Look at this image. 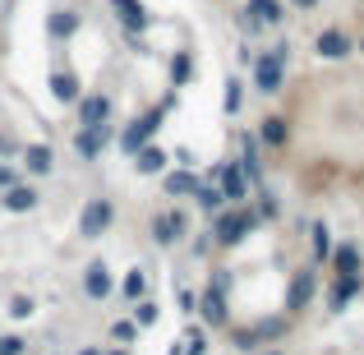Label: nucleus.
Instances as JSON below:
<instances>
[{
  "instance_id": "nucleus-1",
  "label": "nucleus",
  "mask_w": 364,
  "mask_h": 355,
  "mask_svg": "<svg viewBox=\"0 0 364 355\" xmlns=\"http://www.w3.org/2000/svg\"><path fill=\"white\" fill-rule=\"evenodd\" d=\"M286 60H291V46H272V51L254 55V88L263 97H277L286 88Z\"/></svg>"
},
{
  "instance_id": "nucleus-2",
  "label": "nucleus",
  "mask_w": 364,
  "mask_h": 355,
  "mask_svg": "<svg viewBox=\"0 0 364 355\" xmlns=\"http://www.w3.org/2000/svg\"><path fill=\"white\" fill-rule=\"evenodd\" d=\"M111 222H116V203H111L107 194L88 198L83 213H79V240H102V235L111 231Z\"/></svg>"
},
{
  "instance_id": "nucleus-3",
  "label": "nucleus",
  "mask_w": 364,
  "mask_h": 355,
  "mask_svg": "<svg viewBox=\"0 0 364 355\" xmlns=\"http://www.w3.org/2000/svg\"><path fill=\"white\" fill-rule=\"evenodd\" d=\"M286 328H291V314H282V319H263V323H254V328H240L235 332V351H258V346H272L277 337H286Z\"/></svg>"
},
{
  "instance_id": "nucleus-4",
  "label": "nucleus",
  "mask_w": 364,
  "mask_h": 355,
  "mask_svg": "<svg viewBox=\"0 0 364 355\" xmlns=\"http://www.w3.org/2000/svg\"><path fill=\"white\" fill-rule=\"evenodd\" d=\"M254 226H258V213H254V208H235V213H217V226H213V231H217V245L231 249V245H240Z\"/></svg>"
},
{
  "instance_id": "nucleus-5",
  "label": "nucleus",
  "mask_w": 364,
  "mask_h": 355,
  "mask_svg": "<svg viewBox=\"0 0 364 355\" xmlns=\"http://www.w3.org/2000/svg\"><path fill=\"white\" fill-rule=\"evenodd\" d=\"M166 107H171V97L161 102V107H152V111H148V116H143V120H134L129 129L120 134V148H124V157H134V152H139L143 143H152V134H157V120L166 116Z\"/></svg>"
},
{
  "instance_id": "nucleus-6",
  "label": "nucleus",
  "mask_w": 364,
  "mask_h": 355,
  "mask_svg": "<svg viewBox=\"0 0 364 355\" xmlns=\"http://www.w3.org/2000/svg\"><path fill=\"white\" fill-rule=\"evenodd\" d=\"M185 235H189V222H185V213H180V208H166V213L152 217V240H157L161 249L176 245V240H185Z\"/></svg>"
},
{
  "instance_id": "nucleus-7",
  "label": "nucleus",
  "mask_w": 364,
  "mask_h": 355,
  "mask_svg": "<svg viewBox=\"0 0 364 355\" xmlns=\"http://www.w3.org/2000/svg\"><path fill=\"white\" fill-rule=\"evenodd\" d=\"M194 309L203 314L208 328H226V323H231V309H226V291H217V286H208V291L198 295Z\"/></svg>"
},
{
  "instance_id": "nucleus-8",
  "label": "nucleus",
  "mask_w": 364,
  "mask_h": 355,
  "mask_svg": "<svg viewBox=\"0 0 364 355\" xmlns=\"http://www.w3.org/2000/svg\"><path fill=\"white\" fill-rule=\"evenodd\" d=\"M111 120V97L107 92H88L79 97V129H102Z\"/></svg>"
},
{
  "instance_id": "nucleus-9",
  "label": "nucleus",
  "mask_w": 364,
  "mask_h": 355,
  "mask_svg": "<svg viewBox=\"0 0 364 355\" xmlns=\"http://www.w3.org/2000/svg\"><path fill=\"white\" fill-rule=\"evenodd\" d=\"M314 51H318V60H346L355 46H350V37L341 33V28H323V33L314 37Z\"/></svg>"
},
{
  "instance_id": "nucleus-10",
  "label": "nucleus",
  "mask_w": 364,
  "mask_h": 355,
  "mask_svg": "<svg viewBox=\"0 0 364 355\" xmlns=\"http://www.w3.org/2000/svg\"><path fill=\"white\" fill-rule=\"evenodd\" d=\"M314 286H318L314 282V267H300V272L291 277V291H286V314H300L304 304L314 300Z\"/></svg>"
},
{
  "instance_id": "nucleus-11",
  "label": "nucleus",
  "mask_w": 364,
  "mask_h": 355,
  "mask_svg": "<svg viewBox=\"0 0 364 355\" xmlns=\"http://www.w3.org/2000/svg\"><path fill=\"white\" fill-rule=\"evenodd\" d=\"M83 295H88V300H107L111 295V267L107 263H88L83 267Z\"/></svg>"
},
{
  "instance_id": "nucleus-12",
  "label": "nucleus",
  "mask_w": 364,
  "mask_h": 355,
  "mask_svg": "<svg viewBox=\"0 0 364 355\" xmlns=\"http://www.w3.org/2000/svg\"><path fill=\"white\" fill-rule=\"evenodd\" d=\"M111 9L120 14V23L129 28V33H134V28L143 33V28L152 23V18H148V5H143V0H111Z\"/></svg>"
},
{
  "instance_id": "nucleus-13",
  "label": "nucleus",
  "mask_w": 364,
  "mask_h": 355,
  "mask_svg": "<svg viewBox=\"0 0 364 355\" xmlns=\"http://www.w3.org/2000/svg\"><path fill=\"white\" fill-rule=\"evenodd\" d=\"M74 148H79L83 161H97L102 148H107V124H102V129H79L74 134Z\"/></svg>"
},
{
  "instance_id": "nucleus-14",
  "label": "nucleus",
  "mask_w": 364,
  "mask_h": 355,
  "mask_svg": "<svg viewBox=\"0 0 364 355\" xmlns=\"http://www.w3.org/2000/svg\"><path fill=\"white\" fill-rule=\"evenodd\" d=\"M51 97L55 102H79L83 92H79V74L74 70H55L51 74Z\"/></svg>"
},
{
  "instance_id": "nucleus-15",
  "label": "nucleus",
  "mask_w": 364,
  "mask_h": 355,
  "mask_svg": "<svg viewBox=\"0 0 364 355\" xmlns=\"http://www.w3.org/2000/svg\"><path fill=\"white\" fill-rule=\"evenodd\" d=\"M332 267H337V277H355V272H364V258H360V249L355 245H341V249H332Z\"/></svg>"
},
{
  "instance_id": "nucleus-16",
  "label": "nucleus",
  "mask_w": 364,
  "mask_h": 355,
  "mask_svg": "<svg viewBox=\"0 0 364 355\" xmlns=\"http://www.w3.org/2000/svg\"><path fill=\"white\" fill-rule=\"evenodd\" d=\"M23 166L33 171V176H46V171L55 166V152L46 148V143H28L23 148Z\"/></svg>"
},
{
  "instance_id": "nucleus-17",
  "label": "nucleus",
  "mask_w": 364,
  "mask_h": 355,
  "mask_svg": "<svg viewBox=\"0 0 364 355\" xmlns=\"http://www.w3.org/2000/svg\"><path fill=\"white\" fill-rule=\"evenodd\" d=\"M222 194L235 198V203L249 198V185H245V176H240V161H226V166H222Z\"/></svg>"
},
{
  "instance_id": "nucleus-18",
  "label": "nucleus",
  "mask_w": 364,
  "mask_h": 355,
  "mask_svg": "<svg viewBox=\"0 0 364 355\" xmlns=\"http://www.w3.org/2000/svg\"><path fill=\"white\" fill-rule=\"evenodd\" d=\"M5 208L9 213H33L37 208V189L33 185H9L5 189Z\"/></svg>"
},
{
  "instance_id": "nucleus-19",
  "label": "nucleus",
  "mask_w": 364,
  "mask_h": 355,
  "mask_svg": "<svg viewBox=\"0 0 364 355\" xmlns=\"http://www.w3.org/2000/svg\"><path fill=\"white\" fill-rule=\"evenodd\" d=\"M258 139H263L267 148H286V139H291V124H286V116H267L263 129H258Z\"/></svg>"
},
{
  "instance_id": "nucleus-20",
  "label": "nucleus",
  "mask_w": 364,
  "mask_h": 355,
  "mask_svg": "<svg viewBox=\"0 0 364 355\" xmlns=\"http://www.w3.org/2000/svg\"><path fill=\"white\" fill-rule=\"evenodd\" d=\"M355 291H364V272H355V277H337V286H332V295H328L332 309H346V300H350Z\"/></svg>"
},
{
  "instance_id": "nucleus-21",
  "label": "nucleus",
  "mask_w": 364,
  "mask_h": 355,
  "mask_svg": "<svg viewBox=\"0 0 364 355\" xmlns=\"http://www.w3.org/2000/svg\"><path fill=\"white\" fill-rule=\"evenodd\" d=\"M134 166H139L143 176H157V171L166 166V152H161V148H152V143H143V148L134 152Z\"/></svg>"
},
{
  "instance_id": "nucleus-22",
  "label": "nucleus",
  "mask_w": 364,
  "mask_h": 355,
  "mask_svg": "<svg viewBox=\"0 0 364 355\" xmlns=\"http://www.w3.org/2000/svg\"><path fill=\"white\" fill-rule=\"evenodd\" d=\"M249 14H254L258 23H282L286 5H282V0H249Z\"/></svg>"
},
{
  "instance_id": "nucleus-23",
  "label": "nucleus",
  "mask_w": 364,
  "mask_h": 355,
  "mask_svg": "<svg viewBox=\"0 0 364 355\" xmlns=\"http://www.w3.org/2000/svg\"><path fill=\"white\" fill-rule=\"evenodd\" d=\"M189 198H194V203L203 208V213H222V203H226V194H222L217 185H198V189H194Z\"/></svg>"
},
{
  "instance_id": "nucleus-24",
  "label": "nucleus",
  "mask_w": 364,
  "mask_h": 355,
  "mask_svg": "<svg viewBox=\"0 0 364 355\" xmlns=\"http://www.w3.org/2000/svg\"><path fill=\"white\" fill-rule=\"evenodd\" d=\"M194 189H198V180L189 176V171H171V176H166V194L171 198H189Z\"/></svg>"
},
{
  "instance_id": "nucleus-25",
  "label": "nucleus",
  "mask_w": 364,
  "mask_h": 355,
  "mask_svg": "<svg viewBox=\"0 0 364 355\" xmlns=\"http://www.w3.org/2000/svg\"><path fill=\"white\" fill-rule=\"evenodd\" d=\"M309 235H314V263H328V254H332V231H328V222H314Z\"/></svg>"
},
{
  "instance_id": "nucleus-26",
  "label": "nucleus",
  "mask_w": 364,
  "mask_h": 355,
  "mask_svg": "<svg viewBox=\"0 0 364 355\" xmlns=\"http://www.w3.org/2000/svg\"><path fill=\"white\" fill-rule=\"evenodd\" d=\"M240 166L249 171V180L263 176V166H258V139H254V134H245V161H240Z\"/></svg>"
},
{
  "instance_id": "nucleus-27",
  "label": "nucleus",
  "mask_w": 364,
  "mask_h": 355,
  "mask_svg": "<svg viewBox=\"0 0 364 355\" xmlns=\"http://www.w3.org/2000/svg\"><path fill=\"white\" fill-rule=\"evenodd\" d=\"M120 291H124V300H143V295H148V277H143L139 267H134V272L124 277V286H120Z\"/></svg>"
},
{
  "instance_id": "nucleus-28",
  "label": "nucleus",
  "mask_w": 364,
  "mask_h": 355,
  "mask_svg": "<svg viewBox=\"0 0 364 355\" xmlns=\"http://www.w3.org/2000/svg\"><path fill=\"white\" fill-rule=\"evenodd\" d=\"M139 304V309H134V328H152V323H157V304L152 300H134Z\"/></svg>"
},
{
  "instance_id": "nucleus-29",
  "label": "nucleus",
  "mask_w": 364,
  "mask_h": 355,
  "mask_svg": "<svg viewBox=\"0 0 364 355\" xmlns=\"http://www.w3.org/2000/svg\"><path fill=\"white\" fill-rule=\"evenodd\" d=\"M189 70H194V65H189V55H185V51H180V55H176V60H171V83H176V88H180V83H185V79H189Z\"/></svg>"
},
{
  "instance_id": "nucleus-30",
  "label": "nucleus",
  "mask_w": 364,
  "mask_h": 355,
  "mask_svg": "<svg viewBox=\"0 0 364 355\" xmlns=\"http://www.w3.org/2000/svg\"><path fill=\"white\" fill-rule=\"evenodd\" d=\"M245 83L240 79H226V111H231V116H235V111H240V97H245Z\"/></svg>"
},
{
  "instance_id": "nucleus-31",
  "label": "nucleus",
  "mask_w": 364,
  "mask_h": 355,
  "mask_svg": "<svg viewBox=\"0 0 364 355\" xmlns=\"http://www.w3.org/2000/svg\"><path fill=\"white\" fill-rule=\"evenodd\" d=\"M134 337H139L134 323H111V341H134Z\"/></svg>"
},
{
  "instance_id": "nucleus-32",
  "label": "nucleus",
  "mask_w": 364,
  "mask_h": 355,
  "mask_svg": "<svg viewBox=\"0 0 364 355\" xmlns=\"http://www.w3.org/2000/svg\"><path fill=\"white\" fill-rule=\"evenodd\" d=\"M74 28H79V18H74V14H65V18L55 14V18H51V33H55V37H60V33H74Z\"/></svg>"
},
{
  "instance_id": "nucleus-33",
  "label": "nucleus",
  "mask_w": 364,
  "mask_h": 355,
  "mask_svg": "<svg viewBox=\"0 0 364 355\" xmlns=\"http://www.w3.org/2000/svg\"><path fill=\"white\" fill-rule=\"evenodd\" d=\"M9 314H14V319H28V314H33V300H28V295H14V304H9Z\"/></svg>"
},
{
  "instance_id": "nucleus-34",
  "label": "nucleus",
  "mask_w": 364,
  "mask_h": 355,
  "mask_svg": "<svg viewBox=\"0 0 364 355\" xmlns=\"http://www.w3.org/2000/svg\"><path fill=\"white\" fill-rule=\"evenodd\" d=\"M0 355H23V337H0Z\"/></svg>"
},
{
  "instance_id": "nucleus-35",
  "label": "nucleus",
  "mask_w": 364,
  "mask_h": 355,
  "mask_svg": "<svg viewBox=\"0 0 364 355\" xmlns=\"http://www.w3.org/2000/svg\"><path fill=\"white\" fill-rule=\"evenodd\" d=\"M258 28H263V23H258V18H254V14H249V9H245V14H240V33H249V37H254Z\"/></svg>"
},
{
  "instance_id": "nucleus-36",
  "label": "nucleus",
  "mask_w": 364,
  "mask_h": 355,
  "mask_svg": "<svg viewBox=\"0 0 364 355\" xmlns=\"http://www.w3.org/2000/svg\"><path fill=\"white\" fill-rule=\"evenodd\" d=\"M258 208H263V217H277V203H272V194H258Z\"/></svg>"
},
{
  "instance_id": "nucleus-37",
  "label": "nucleus",
  "mask_w": 364,
  "mask_h": 355,
  "mask_svg": "<svg viewBox=\"0 0 364 355\" xmlns=\"http://www.w3.org/2000/svg\"><path fill=\"white\" fill-rule=\"evenodd\" d=\"M9 185H14V171H9V166H0V189H9Z\"/></svg>"
},
{
  "instance_id": "nucleus-38",
  "label": "nucleus",
  "mask_w": 364,
  "mask_h": 355,
  "mask_svg": "<svg viewBox=\"0 0 364 355\" xmlns=\"http://www.w3.org/2000/svg\"><path fill=\"white\" fill-rule=\"evenodd\" d=\"M295 9H314V5H323V0H291Z\"/></svg>"
},
{
  "instance_id": "nucleus-39",
  "label": "nucleus",
  "mask_w": 364,
  "mask_h": 355,
  "mask_svg": "<svg viewBox=\"0 0 364 355\" xmlns=\"http://www.w3.org/2000/svg\"><path fill=\"white\" fill-rule=\"evenodd\" d=\"M249 355H282L277 346H258V351H249Z\"/></svg>"
},
{
  "instance_id": "nucleus-40",
  "label": "nucleus",
  "mask_w": 364,
  "mask_h": 355,
  "mask_svg": "<svg viewBox=\"0 0 364 355\" xmlns=\"http://www.w3.org/2000/svg\"><path fill=\"white\" fill-rule=\"evenodd\" d=\"M79 355H102V346H83V351H79Z\"/></svg>"
}]
</instances>
